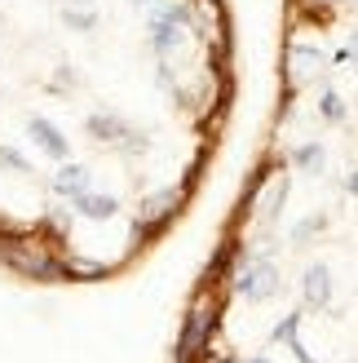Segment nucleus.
<instances>
[{
    "label": "nucleus",
    "mask_w": 358,
    "mask_h": 363,
    "mask_svg": "<svg viewBox=\"0 0 358 363\" xmlns=\"http://www.w3.org/2000/svg\"><path fill=\"white\" fill-rule=\"evenodd\" d=\"M177 363H358V0H288L279 116Z\"/></svg>",
    "instance_id": "2"
},
{
    "label": "nucleus",
    "mask_w": 358,
    "mask_h": 363,
    "mask_svg": "<svg viewBox=\"0 0 358 363\" xmlns=\"http://www.w3.org/2000/svg\"><path fill=\"white\" fill-rule=\"evenodd\" d=\"M230 94L221 0H0V266L133 270L190 208Z\"/></svg>",
    "instance_id": "1"
}]
</instances>
